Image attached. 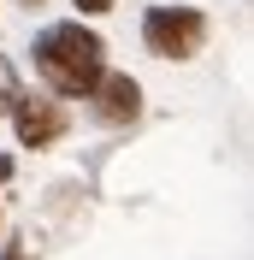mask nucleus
Segmentation results:
<instances>
[{
  "label": "nucleus",
  "mask_w": 254,
  "mask_h": 260,
  "mask_svg": "<svg viewBox=\"0 0 254 260\" xmlns=\"http://www.w3.org/2000/svg\"><path fill=\"white\" fill-rule=\"evenodd\" d=\"M30 59L53 95H71V101H89L95 83L107 77V42L89 24H48L30 42Z\"/></svg>",
  "instance_id": "obj_1"
},
{
  "label": "nucleus",
  "mask_w": 254,
  "mask_h": 260,
  "mask_svg": "<svg viewBox=\"0 0 254 260\" xmlns=\"http://www.w3.org/2000/svg\"><path fill=\"white\" fill-rule=\"evenodd\" d=\"M12 130H18V142L24 148H48L65 136V107L48 95H30V89H12Z\"/></svg>",
  "instance_id": "obj_3"
},
{
  "label": "nucleus",
  "mask_w": 254,
  "mask_h": 260,
  "mask_svg": "<svg viewBox=\"0 0 254 260\" xmlns=\"http://www.w3.org/2000/svg\"><path fill=\"white\" fill-rule=\"evenodd\" d=\"M6 107H12V89H0V113H6Z\"/></svg>",
  "instance_id": "obj_8"
},
{
  "label": "nucleus",
  "mask_w": 254,
  "mask_h": 260,
  "mask_svg": "<svg viewBox=\"0 0 254 260\" xmlns=\"http://www.w3.org/2000/svg\"><path fill=\"white\" fill-rule=\"evenodd\" d=\"M18 6H30V12H36V6H42V0H18Z\"/></svg>",
  "instance_id": "obj_9"
},
{
  "label": "nucleus",
  "mask_w": 254,
  "mask_h": 260,
  "mask_svg": "<svg viewBox=\"0 0 254 260\" xmlns=\"http://www.w3.org/2000/svg\"><path fill=\"white\" fill-rule=\"evenodd\" d=\"M0 260H30V254H24V248H6V254H0Z\"/></svg>",
  "instance_id": "obj_7"
},
{
  "label": "nucleus",
  "mask_w": 254,
  "mask_h": 260,
  "mask_svg": "<svg viewBox=\"0 0 254 260\" xmlns=\"http://www.w3.org/2000/svg\"><path fill=\"white\" fill-rule=\"evenodd\" d=\"M6 178H12V154H0V183H6Z\"/></svg>",
  "instance_id": "obj_6"
},
{
  "label": "nucleus",
  "mask_w": 254,
  "mask_h": 260,
  "mask_svg": "<svg viewBox=\"0 0 254 260\" xmlns=\"http://www.w3.org/2000/svg\"><path fill=\"white\" fill-rule=\"evenodd\" d=\"M83 18H101V12H112V0H71Z\"/></svg>",
  "instance_id": "obj_5"
},
{
  "label": "nucleus",
  "mask_w": 254,
  "mask_h": 260,
  "mask_svg": "<svg viewBox=\"0 0 254 260\" xmlns=\"http://www.w3.org/2000/svg\"><path fill=\"white\" fill-rule=\"evenodd\" d=\"M89 101H95L101 124H130V118H142V83L130 77V71H107Z\"/></svg>",
  "instance_id": "obj_4"
},
{
  "label": "nucleus",
  "mask_w": 254,
  "mask_h": 260,
  "mask_svg": "<svg viewBox=\"0 0 254 260\" xmlns=\"http://www.w3.org/2000/svg\"><path fill=\"white\" fill-rule=\"evenodd\" d=\"M207 12L201 6H148L142 12V48L154 59H195L207 48Z\"/></svg>",
  "instance_id": "obj_2"
}]
</instances>
